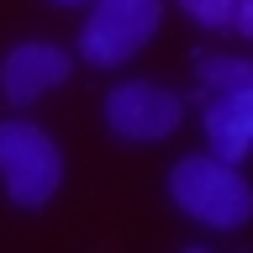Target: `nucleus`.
<instances>
[{
    "label": "nucleus",
    "mask_w": 253,
    "mask_h": 253,
    "mask_svg": "<svg viewBox=\"0 0 253 253\" xmlns=\"http://www.w3.org/2000/svg\"><path fill=\"white\" fill-rule=\"evenodd\" d=\"M69 69H74V58L58 42H16L0 58V95L11 106H32L58 84H69Z\"/></svg>",
    "instance_id": "5"
},
{
    "label": "nucleus",
    "mask_w": 253,
    "mask_h": 253,
    "mask_svg": "<svg viewBox=\"0 0 253 253\" xmlns=\"http://www.w3.org/2000/svg\"><path fill=\"white\" fill-rule=\"evenodd\" d=\"M169 201L190 221H201L211 232H237L253 221V185L243 179L237 164L216 153H185L169 169Z\"/></svg>",
    "instance_id": "1"
},
{
    "label": "nucleus",
    "mask_w": 253,
    "mask_h": 253,
    "mask_svg": "<svg viewBox=\"0 0 253 253\" xmlns=\"http://www.w3.org/2000/svg\"><path fill=\"white\" fill-rule=\"evenodd\" d=\"M206 142L227 164L248 158V148H253V90H232V95H211L206 100Z\"/></svg>",
    "instance_id": "6"
},
{
    "label": "nucleus",
    "mask_w": 253,
    "mask_h": 253,
    "mask_svg": "<svg viewBox=\"0 0 253 253\" xmlns=\"http://www.w3.org/2000/svg\"><path fill=\"white\" fill-rule=\"evenodd\" d=\"M232 27H237V37H248V42H253V0H237Z\"/></svg>",
    "instance_id": "9"
},
{
    "label": "nucleus",
    "mask_w": 253,
    "mask_h": 253,
    "mask_svg": "<svg viewBox=\"0 0 253 253\" xmlns=\"http://www.w3.org/2000/svg\"><path fill=\"white\" fill-rule=\"evenodd\" d=\"M206 95H232V90H253V58L248 53H201L195 58Z\"/></svg>",
    "instance_id": "7"
},
{
    "label": "nucleus",
    "mask_w": 253,
    "mask_h": 253,
    "mask_svg": "<svg viewBox=\"0 0 253 253\" xmlns=\"http://www.w3.org/2000/svg\"><path fill=\"white\" fill-rule=\"evenodd\" d=\"M179 122H185V100L153 79H126L111 84L106 95V126L122 142H164L169 132H179Z\"/></svg>",
    "instance_id": "4"
},
{
    "label": "nucleus",
    "mask_w": 253,
    "mask_h": 253,
    "mask_svg": "<svg viewBox=\"0 0 253 253\" xmlns=\"http://www.w3.org/2000/svg\"><path fill=\"white\" fill-rule=\"evenodd\" d=\"M0 185L21 211H42L63 185V153L37 122H0Z\"/></svg>",
    "instance_id": "2"
},
{
    "label": "nucleus",
    "mask_w": 253,
    "mask_h": 253,
    "mask_svg": "<svg viewBox=\"0 0 253 253\" xmlns=\"http://www.w3.org/2000/svg\"><path fill=\"white\" fill-rule=\"evenodd\" d=\"M58 5H84V0H58Z\"/></svg>",
    "instance_id": "10"
},
{
    "label": "nucleus",
    "mask_w": 253,
    "mask_h": 253,
    "mask_svg": "<svg viewBox=\"0 0 253 253\" xmlns=\"http://www.w3.org/2000/svg\"><path fill=\"white\" fill-rule=\"evenodd\" d=\"M158 21H164V0H95L79 32V58L95 69H116L153 42Z\"/></svg>",
    "instance_id": "3"
},
{
    "label": "nucleus",
    "mask_w": 253,
    "mask_h": 253,
    "mask_svg": "<svg viewBox=\"0 0 253 253\" xmlns=\"http://www.w3.org/2000/svg\"><path fill=\"white\" fill-rule=\"evenodd\" d=\"M174 5H179L195 27H206V32L232 27V11H237V0H174Z\"/></svg>",
    "instance_id": "8"
}]
</instances>
